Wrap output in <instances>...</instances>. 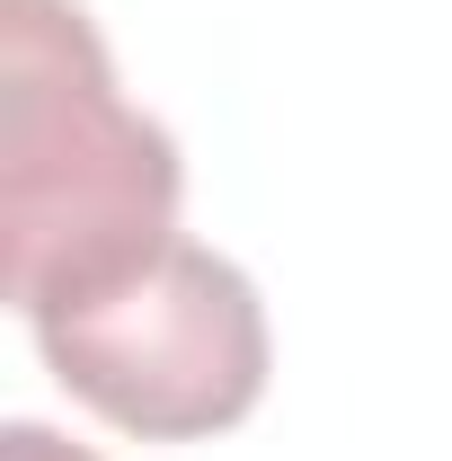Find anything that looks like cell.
<instances>
[{
    "label": "cell",
    "instance_id": "1",
    "mask_svg": "<svg viewBox=\"0 0 452 461\" xmlns=\"http://www.w3.org/2000/svg\"><path fill=\"white\" fill-rule=\"evenodd\" d=\"M177 142L115 89L80 0H0V285L27 320L177 240Z\"/></svg>",
    "mask_w": 452,
    "mask_h": 461
},
{
    "label": "cell",
    "instance_id": "2",
    "mask_svg": "<svg viewBox=\"0 0 452 461\" xmlns=\"http://www.w3.org/2000/svg\"><path fill=\"white\" fill-rule=\"evenodd\" d=\"M36 346L71 400L151 444H195L240 426L276 364L258 285L195 240H169L124 285L45 311Z\"/></svg>",
    "mask_w": 452,
    "mask_h": 461
},
{
    "label": "cell",
    "instance_id": "3",
    "mask_svg": "<svg viewBox=\"0 0 452 461\" xmlns=\"http://www.w3.org/2000/svg\"><path fill=\"white\" fill-rule=\"evenodd\" d=\"M0 461H98V453H80V444H62L54 426H27V417H18V426L0 435Z\"/></svg>",
    "mask_w": 452,
    "mask_h": 461
}]
</instances>
